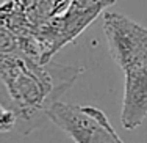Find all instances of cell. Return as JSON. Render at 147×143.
Segmentation results:
<instances>
[{
    "label": "cell",
    "instance_id": "3957f363",
    "mask_svg": "<svg viewBox=\"0 0 147 143\" xmlns=\"http://www.w3.org/2000/svg\"><path fill=\"white\" fill-rule=\"evenodd\" d=\"M125 77L121 123L128 131L147 118V44L117 65Z\"/></svg>",
    "mask_w": 147,
    "mask_h": 143
},
{
    "label": "cell",
    "instance_id": "277c9868",
    "mask_svg": "<svg viewBox=\"0 0 147 143\" xmlns=\"http://www.w3.org/2000/svg\"><path fill=\"white\" fill-rule=\"evenodd\" d=\"M16 129V115L0 104V132H9Z\"/></svg>",
    "mask_w": 147,
    "mask_h": 143
},
{
    "label": "cell",
    "instance_id": "6da1fadb",
    "mask_svg": "<svg viewBox=\"0 0 147 143\" xmlns=\"http://www.w3.org/2000/svg\"><path fill=\"white\" fill-rule=\"evenodd\" d=\"M77 74L58 79L55 69L44 68L36 58L27 55H0V79L14 101L16 127L31 123L34 116L50 107L55 97L75 80Z\"/></svg>",
    "mask_w": 147,
    "mask_h": 143
},
{
    "label": "cell",
    "instance_id": "7a4b0ae2",
    "mask_svg": "<svg viewBox=\"0 0 147 143\" xmlns=\"http://www.w3.org/2000/svg\"><path fill=\"white\" fill-rule=\"evenodd\" d=\"M45 116L74 143H124L107 115L97 107L55 101L45 110Z\"/></svg>",
    "mask_w": 147,
    "mask_h": 143
}]
</instances>
